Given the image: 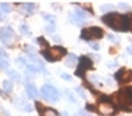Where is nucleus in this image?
<instances>
[{"label":"nucleus","instance_id":"1","mask_svg":"<svg viewBox=\"0 0 132 116\" xmlns=\"http://www.w3.org/2000/svg\"><path fill=\"white\" fill-rule=\"evenodd\" d=\"M103 23L111 26L115 30L119 32H127L131 28V20L128 16H123L119 13H108L103 16Z\"/></svg>","mask_w":132,"mask_h":116},{"label":"nucleus","instance_id":"2","mask_svg":"<svg viewBox=\"0 0 132 116\" xmlns=\"http://www.w3.org/2000/svg\"><path fill=\"white\" fill-rule=\"evenodd\" d=\"M104 34V32L102 28H98V26H93V28H87V29H83L82 33H81V37L86 41L89 40H93V38H102Z\"/></svg>","mask_w":132,"mask_h":116},{"label":"nucleus","instance_id":"3","mask_svg":"<svg viewBox=\"0 0 132 116\" xmlns=\"http://www.w3.org/2000/svg\"><path fill=\"white\" fill-rule=\"evenodd\" d=\"M41 92L42 95L45 96L48 100H53V102H57L60 99V92L56 87H53L52 84H45V86H42L41 88Z\"/></svg>","mask_w":132,"mask_h":116},{"label":"nucleus","instance_id":"4","mask_svg":"<svg viewBox=\"0 0 132 116\" xmlns=\"http://www.w3.org/2000/svg\"><path fill=\"white\" fill-rule=\"evenodd\" d=\"M90 69H93V61L89 57H81V59H79V67L77 69L75 74L78 77H82L83 73L87 71V70H90Z\"/></svg>","mask_w":132,"mask_h":116},{"label":"nucleus","instance_id":"5","mask_svg":"<svg viewBox=\"0 0 132 116\" xmlns=\"http://www.w3.org/2000/svg\"><path fill=\"white\" fill-rule=\"evenodd\" d=\"M115 78L118 82L120 83H126V82H131L132 81V70H127V69H120L116 74Z\"/></svg>","mask_w":132,"mask_h":116},{"label":"nucleus","instance_id":"6","mask_svg":"<svg viewBox=\"0 0 132 116\" xmlns=\"http://www.w3.org/2000/svg\"><path fill=\"white\" fill-rule=\"evenodd\" d=\"M66 54V49L61 48V46H56L49 50V56H50V61H58L61 59L63 56Z\"/></svg>","mask_w":132,"mask_h":116},{"label":"nucleus","instance_id":"7","mask_svg":"<svg viewBox=\"0 0 132 116\" xmlns=\"http://www.w3.org/2000/svg\"><path fill=\"white\" fill-rule=\"evenodd\" d=\"M11 37H13V29L11 26H4L0 29V40H2L4 44H8Z\"/></svg>","mask_w":132,"mask_h":116},{"label":"nucleus","instance_id":"8","mask_svg":"<svg viewBox=\"0 0 132 116\" xmlns=\"http://www.w3.org/2000/svg\"><path fill=\"white\" fill-rule=\"evenodd\" d=\"M99 111H101V113L103 115H112L115 112V108L112 103H99Z\"/></svg>","mask_w":132,"mask_h":116},{"label":"nucleus","instance_id":"9","mask_svg":"<svg viewBox=\"0 0 132 116\" xmlns=\"http://www.w3.org/2000/svg\"><path fill=\"white\" fill-rule=\"evenodd\" d=\"M25 90H27V94H28L29 98H37V96H38V91H37V88H36L35 84L28 83L27 86H25Z\"/></svg>","mask_w":132,"mask_h":116},{"label":"nucleus","instance_id":"10","mask_svg":"<svg viewBox=\"0 0 132 116\" xmlns=\"http://www.w3.org/2000/svg\"><path fill=\"white\" fill-rule=\"evenodd\" d=\"M20 11L23 13H27V15H32L33 12H35V4L33 3H25V4H21L20 5Z\"/></svg>","mask_w":132,"mask_h":116},{"label":"nucleus","instance_id":"11","mask_svg":"<svg viewBox=\"0 0 132 116\" xmlns=\"http://www.w3.org/2000/svg\"><path fill=\"white\" fill-rule=\"evenodd\" d=\"M65 62H66V66H69V67H74V65L77 63V57H75L74 54H69Z\"/></svg>","mask_w":132,"mask_h":116},{"label":"nucleus","instance_id":"12","mask_svg":"<svg viewBox=\"0 0 132 116\" xmlns=\"http://www.w3.org/2000/svg\"><path fill=\"white\" fill-rule=\"evenodd\" d=\"M7 74H8V77H9L11 79H15V81H20V79H21V77L19 75L15 70H9V71H7Z\"/></svg>","mask_w":132,"mask_h":116},{"label":"nucleus","instance_id":"13","mask_svg":"<svg viewBox=\"0 0 132 116\" xmlns=\"http://www.w3.org/2000/svg\"><path fill=\"white\" fill-rule=\"evenodd\" d=\"M3 88H4L7 92H11V91H12V88H13L12 82H9V81H4V82H3Z\"/></svg>","mask_w":132,"mask_h":116},{"label":"nucleus","instance_id":"14","mask_svg":"<svg viewBox=\"0 0 132 116\" xmlns=\"http://www.w3.org/2000/svg\"><path fill=\"white\" fill-rule=\"evenodd\" d=\"M65 95H66V98H68L71 103H75V102H77V98L74 96V94H73L70 90H65Z\"/></svg>","mask_w":132,"mask_h":116},{"label":"nucleus","instance_id":"15","mask_svg":"<svg viewBox=\"0 0 132 116\" xmlns=\"http://www.w3.org/2000/svg\"><path fill=\"white\" fill-rule=\"evenodd\" d=\"M27 70H28V73H32V74H36V73H38V67L37 66H35V65H27Z\"/></svg>","mask_w":132,"mask_h":116},{"label":"nucleus","instance_id":"16","mask_svg":"<svg viewBox=\"0 0 132 116\" xmlns=\"http://www.w3.org/2000/svg\"><path fill=\"white\" fill-rule=\"evenodd\" d=\"M0 8H2V12L3 13H9L11 12V7L7 3H2V4H0Z\"/></svg>","mask_w":132,"mask_h":116},{"label":"nucleus","instance_id":"17","mask_svg":"<svg viewBox=\"0 0 132 116\" xmlns=\"http://www.w3.org/2000/svg\"><path fill=\"white\" fill-rule=\"evenodd\" d=\"M37 41H38V44L42 46V48H45V49H48L49 48V44H48V41L44 38V37H38L37 38Z\"/></svg>","mask_w":132,"mask_h":116},{"label":"nucleus","instance_id":"18","mask_svg":"<svg viewBox=\"0 0 132 116\" xmlns=\"http://www.w3.org/2000/svg\"><path fill=\"white\" fill-rule=\"evenodd\" d=\"M42 115H44V116H58V113L54 111V110H52V108H46L45 112H44Z\"/></svg>","mask_w":132,"mask_h":116},{"label":"nucleus","instance_id":"19","mask_svg":"<svg viewBox=\"0 0 132 116\" xmlns=\"http://www.w3.org/2000/svg\"><path fill=\"white\" fill-rule=\"evenodd\" d=\"M75 16L78 17V19H81V20H85L86 12H85V11H82V9H77V11H75Z\"/></svg>","mask_w":132,"mask_h":116},{"label":"nucleus","instance_id":"20","mask_svg":"<svg viewBox=\"0 0 132 116\" xmlns=\"http://www.w3.org/2000/svg\"><path fill=\"white\" fill-rule=\"evenodd\" d=\"M20 30H21V33L25 34V36L30 34V33H29V28H28V25H27V24H23V25H21V26H20Z\"/></svg>","mask_w":132,"mask_h":116},{"label":"nucleus","instance_id":"21","mask_svg":"<svg viewBox=\"0 0 132 116\" xmlns=\"http://www.w3.org/2000/svg\"><path fill=\"white\" fill-rule=\"evenodd\" d=\"M8 65H9V62H8L7 59H4V58L0 57V69H7Z\"/></svg>","mask_w":132,"mask_h":116},{"label":"nucleus","instance_id":"22","mask_svg":"<svg viewBox=\"0 0 132 116\" xmlns=\"http://www.w3.org/2000/svg\"><path fill=\"white\" fill-rule=\"evenodd\" d=\"M17 63H19V65H21V66H25L27 67V65H28V63H27V59L24 58V57H17Z\"/></svg>","mask_w":132,"mask_h":116},{"label":"nucleus","instance_id":"23","mask_svg":"<svg viewBox=\"0 0 132 116\" xmlns=\"http://www.w3.org/2000/svg\"><path fill=\"white\" fill-rule=\"evenodd\" d=\"M36 108H37V110H38V112H41V113H42V112H45V108L42 107V104H41L40 102H37V103H36Z\"/></svg>","mask_w":132,"mask_h":116},{"label":"nucleus","instance_id":"24","mask_svg":"<svg viewBox=\"0 0 132 116\" xmlns=\"http://www.w3.org/2000/svg\"><path fill=\"white\" fill-rule=\"evenodd\" d=\"M25 50L28 51V53H30V54H33L36 50H35V48H33L32 45H25Z\"/></svg>","mask_w":132,"mask_h":116},{"label":"nucleus","instance_id":"25","mask_svg":"<svg viewBox=\"0 0 132 116\" xmlns=\"http://www.w3.org/2000/svg\"><path fill=\"white\" fill-rule=\"evenodd\" d=\"M44 17H45V19H48V20L50 21V23H52L53 25H54V23H56V19H54L53 16H50V15H46V13H45V15H44Z\"/></svg>","mask_w":132,"mask_h":116},{"label":"nucleus","instance_id":"26","mask_svg":"<svg viewBox=\"0 0 132 116\" xmlns=\"http://www.w3.org/2000/svg\"><path fill=\"white\" fill-rule=\"evenodd\" d=\"M75 91H77V92L79 94V96H81V98H86V94H85V91H83V90H82L81 87H78V88H75Z\"/></svg>","mask_w":132,"mask_h":116},{"label":"nucleus","instance_id":"27","mask_svg":"<svg viewBox=\"0 0 132 116\" xmlns=\"http://www.w3.org/2000/svg\"><path fill=\"white\" fill-rule=\"evenodd\" d=\"M54 30H56L54 25H48V26H46V32H48V33H53Z\"/></svg>","mask_w":132,"mask_h":116},{"label":"nucleus","instance_id":"28","mask_svg":"<svg viewBox=\"0 0 132 116\" xmlns=\"http://www.w3.org/2000/svg\"><path fill=\"white\" fill-rule=\"evenodd\" d=\"M60 75H61V78H63L65 81H71V77L68 75V74H60Z\"/></svg>","mask_w":132,"mask_h":116},{"label":"nucleus","instance_id":"29","mask_svg":"<svg viewBox=\"0 0 132 116\" xmlns=\"http://www.w3.org/2000/svg\"><path fill=\"white\" fill-rule=\"evenodd\" d=\"M0 57L4 58V59H7V57H8V54H7V53H5L3 49H0Z\"/></svg>","mask_w":132,"mask_h":116},{"label":"nucleus","instance_id":"30","mask_svg":"<svg viewBox=\"0 0 132 116\" xmlns=\"http://www.w3.org/2000/svg\"><path fill=\"white\" fill-rule=\"evenodd\" d=\"M90 46H91V49H94V50H99V44H94V42H91Z\"/></svg>","mask_w":132,"mask_h":116},{"label":"nucleus","instance_id":"31","mask_svg":"<svg viewBox=\"0 0 132 116\" xmlns=\"http://www.w3.org/2000/svg\"><path fill=\"white\" fill-rule=\"evenodd\" d=\"M0 112H2L4 116H11V115H9V112H8V111H5L4 108H0Z\"/></svg>","mask_w":132,"mask_h":116},{"label":"nucleus","instance_id":"32","mask_svg":"<svg viewBox=\"0 0 132 116\" xmlns=\"http://www.w3.org/2000/svg\"><path fill=\"white\" fill-rule=\"evenodd\" d=\"M77 116H89V115H86V112H85V111H79Z\"/></svg>","mask_w":132,"mask_h":116},{"label":"nucleus","instance_id":"33","mask_svg":"<svg viewBox=\"0 0 132 116\" xmlns=\"http://www.w3.org/2000/svg\"><path fill=\"white\" fill-rule=\"evenodd\" d=\"M118 66V62H114V63H108V67H115Z\"/></svg>","mask_w":132,"mask_h":116},{"label":"nucleus","instance_id":"34","mask_svg":"<svg viewBox=\"0 0 132 116\" xmlns=\"http://www.w3.org/2000/svg\"><path fill=\"white\" fill-rule=\"evenodd\" d=\"M86 108H87V110H90V111H95V108L93 107V105H87Z\"/></svg>","mask_w":132,"mask_h":116},{"label":"nucleus","instance_id":"35","mask_svg":"<svg viewBox=\"0 0 132 116\" xmlns=\"http://www.w3.org/2000/svg\"><path fill=\"white\" fill-rule=\"evenodd\" d=\"M107 84H108V86H112V81H111V79H110V78L107 79Z\"/></svg>","mask_w":132,"mask_h":116},{"label":"nucleus","instance_id":"36","mask_svg":"<svg viewBox=\"0 0 132 116\" xmlns=\"http://www.w3.org/2000/svg\"><path fill=\"white\" fill-rule=\"evenodd\" d=\"M127 51L129 53V54H132V48H128V49H127Z\"/></svg>","mask_w":132,"mask_h":116},{"label":"nucleus","instance_id":"37","mask_svg":"<svg viewBox=\"0 0 132 116\" xmlns=\"http://www.w3.org/2000/svg\"><path fill=\"white\" fill-rule=\"evenodd\" d=\"M54 40H56V41H58V42H60V37H58V36H54Z\"/></svg>","mask_w":132,"mask_h":116},{"label":"nucleus","instance_id":"38","mask_svg":"<svg viewBox=\"0 0 132 116\" xmlns=\"http://www.w3.org/2000/svg\"><path fill=\"white\" fill-rule=\"evenodd\" d=\"M62 116H69V113H68V112H63V115H62Z\"/></svg>","mask_w":132,"mask_h":116}]
</instances>
